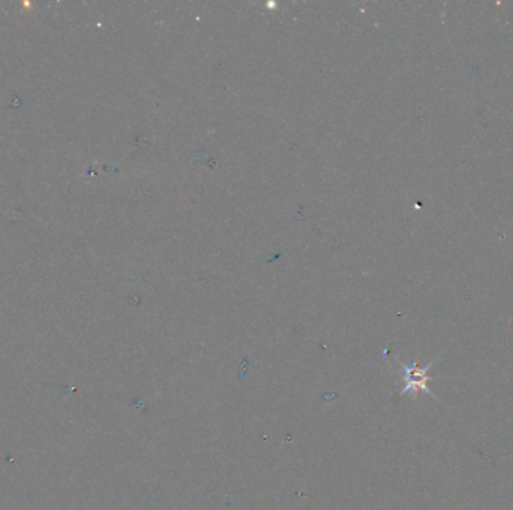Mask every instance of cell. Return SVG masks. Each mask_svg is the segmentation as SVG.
<instances>
[{
	"instance_id": "obj_1",
	"label": "cell",
	"mask_w": 513,
	"mask_h": 510,
	"mask_svg": "<svg viewBox=\"0 0 513 510\" xmlns=\"http://www.w3.org/2000/svg\"><path fill=\"white\" fill-rule=\"evenodd\" d=\"M437 361H439V358L432 360L427 367H419V364H413L410 367V365L403 364L401 361H398L399 367H401L403 380H404V389L399 395H405V393L416 395L417 392H425V393L431 395V397L437 398L432 393V391L428 388V380L431 379L428 373Z\"/></svg>"
}]
</instances>
